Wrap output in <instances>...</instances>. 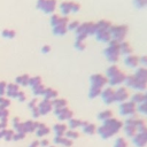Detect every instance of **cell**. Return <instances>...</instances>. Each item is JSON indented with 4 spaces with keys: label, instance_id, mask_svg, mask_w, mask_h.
<instances>
[{
    "label": "cell",
    "instance_id": "cell-1",
    "mask_svg": "<svg viewBox=\"0 0 147 147\" xmlns=\"http://www.w3.org/2000/svg\"><path fill=\"white\" fill-rule=\"evenodd\" d=\"M123 124L124 123L121 119H118L116 117H111V118L102 122V124L96 129V133H99V136L102 139H109L123 129Z\"/></svg>",
    "mask_w": 147,
    "mask_h": 147
},
{
    "label": "cell",
    "instance_id": "cell-2",
    "mask_svg": "<svg viewBox=\"0 0 147 147\" xmlns=\"http://www.w3.org/2000/svg\"><path fill=\"white\" fill-rule=\"evenodd\" d=\"M119 42L111 39L108 44H107V47L105 48L103 51V55L107 59L108 62H110L111 64H116L118 61H119V56H121V53H119Z\"/></svg>",
    "mask_w": 147,
    "mask_h": 147
},
{
    "label": "cell",
    "instance_id": "cell-3",
    "mask_svg": "<svg viewBox=\"0 0 147 147\" xmlns=\"http://www.w3.org/2000/svg\"><path fill=\"white\" fill-rule=\"evenodd\" d=\"M96 31V26L94 22H84L80 23L78 29L75 31L76 33V39H83L86 40V38L88 36H94Z\"/></svg>",
    "mask_w": 147,
    "mask_h": 147
},
{
    "label": "cell",
    "instance_id": "cell-4",
    "mask_svg": "<svg viewBox=\"0 0 147 147\" xmlns=\"http://www.w3.org/2000/svg\"><path fill=\"white\" fill-rule=\"evenodd\" d=\"M109 31L111 39L121 42L123 40H126V36L129 33V26L126 24H113Z\"/></svg>",
    "mask_w": 147,
    "mask_h": 147
},
{
    "label": "cell",
    "instance_id": "cell-5",
    "mask_svg": "<svg viewBox=\"0 0 147 147\" xmlns=\"http://www.w3.org/2000/svg\"><path fill=\"white\" fill-rule=\"evenodd\" d=\"M125 86L129 88H133L134 91H139V92H146L147 91V84L141 82L140 79L136 78L133 74L131 75H126L125 82H124Z\"/></svg>",
    "mask_w": 147,
    "mask_h": 147
},
{
    "label": "cell",
    "instance_id": "cell-6",
    "mask_svg": "<svg viewBox=\"0 0 147 147\" xmlns=\"http://www.w3.org/2000/svg\"><path fill=\"white\" fill-rule=\"evenodd\" d=\"M118 113H119V115H122L124 117H130V116L137 115L138 109H137V106L132 101L127 100V101H124V102L119 103V106H118Z\"/></svg>",
    "mask_w": 147,
    "mask_h": 147
},
{
    "label": "cell",
    "instance_id": "cell-7",
    "mask_svg": "<svg viewBox=\"0 0 147 147\" xmlns=\"http://www.w3.org/2000/svg\"><path fill=\"white\" fill-rule=\"evenodd\" d=\"M79 9H80V5L74 1H65L60 5V10L62 16H67L70 13H77Z\"/></svg>",
    "mask_w": 147,
    "mask_h": 147
},
{
    "label": "cell",
    "instance_id": "cell-8",
    "mask_svg": "<svg viewBox=\"0 0 147 147\" xmlns=\"http://www.w3.org/2000/svg\"><path fill=\"white\" fill-rule=\"evenodd\" d=\"M37 8L46 14H52L56 8V0H38Z\"/></svg>",
    "mask_w": 147,
    "mask_h": 147
},
{
    "label": "cell",
    "instance_id": "cell-9",
    "mask_svg": "<svg viewBox=\"0 0 147 147\" xmlns=\"http://www.w3.org/2000/svg\"><path fill=\"white\" fill-rule=\"evenodd\" d=\"M129 99H130V92L125 85H121L119 87L115 88V102L122 103L124 101H127Z\"/></svg>",
    "mask_w": 147,
    "mask_h": 147
},
{
    "label": "cell",
    "instance_id": "cell-10",
    "mask_svg": "<svg viewBox=\"0 0 147 147\" xmlns=\"http://www.w3.org/2000/svg\"><path fill=\"white\" fill-rule=\"evenodd\" d=\"M101 99L106 105H111L115 102V88L111 86H106L101 91Z\"/></svg>",
    "mask_w": 147,
    "mask_h": 147
},
{
    "label": "cell",
    "instance_id": "cell-11",
    "mask_svg": "<svg viewBox=\"0 0 147 147\" xmlns=\"http://www.w3.org/2000/svg\"><path fill=\"white\" fill-rule=\"evenodd\" d=\"M90 82L92 86H98V87H106L108 85V79L106 77V75L103 74H93L90 77Z\"/></svg>",
    "mask_w": 147,
    "mask_h": 147
},
{
    "label": "cell",
    "instance_id": "cell-12",
    "mask_svg": "<svg viewBox=\"0 0 147 147\" xmlns=\"http://www.w3.org/2000/svg\"><path fill=\"white\" fill-rule=\"evenodd\" d=\"M125 78H126V74L121 69L116 75H114L113 77L107 78V79H108L109 86L114 87V86H121V85H123L124 82H125Z\"/></svg>",
    "mask_w": 147,
    "mask_h": 147
},
{
    "label": "cell",
    "instance_id": "cell-13",
    "mask_svg": "<svg viewBox=\"0 0 147 147\" xmlns=\"http://www.w3.org/2000/svg\"><path fill=\"white\" fill-rule=\"evenodd\" d=\"M124 64L127 67V68H131V69H137L140 64H139V56L136 55V54H129L126 56H124Z\"/></svg>",
    "mask_w": 147,
    "mask_h": 147
},
{
    "label": "cell",
    "instance_id": "cell-14",
    "mask_svg": "<svg viewBox=\"0 0 147 147\" xmlns=\"http://www.w3.org/2000/svg\"><path fill=\"white\" fill-rule=\"evenodd\" d=\"M94 37L98 41L105 42V44H108L111 40V36H110L109 30H96L94 33Z\"/></svg>",
    "mask_w": 147,
    "mask_h": 147
},
{
    "label": "cell",
    "instance_id": "cell-15",
    "mask_svg": "<svg viewBox=\"0 0 147 147\" xmlns=\"http://www.w3.org/2000/svg\"><path fill=\"white\" fill-rule=\"evenodd\" d=\"M55 115L57 116V118L60 121H69L70 118L74 117V113L68 108V107H64L62 109H57V110H54Z\"/></svg>",
    "mask_w": 147,
    "mask_h": 147
},
{
    "label": "cell",
    "instance_id": "cell-16",
    "mask_svg": "<svg viewBox=\"0 0 147 147\" xmlns=\"http://www.w3.org/2000/svg\"><path fill=\"white\" fill-rule=\"evenodd\" d=\"M37 107H38V109H39V113H40V115H46V114L51 113V111H52V109H53V106H52V101H49V100H46V99H44L41 102H39Z\"/></svg>",
    "mask_w": 147,
    "mask_h": 147
},
{
    "label": "cell",
    "instance_id": "cell-17",
    "mask_svg": "<svg viewBox=\"0 0 147 147\" xmlns=\"http://www.w3.org/2000/svg\"><path fill=\"white\" fill-rule=\"evenodd\" d=\"M118 47H119V53H121V55L126 56V55L133 53V47H132V45H131L127 40H123V41H121Z\"/></svg>",
    "mask_w": 147,
    "mask_h": 147
},
{
    "label": "cell",
    "instance_id": "cell-18",
    "mask_svg": "<svg viewBox=\"0 0 147 147\" xmlns=\"http://www.w3.org/2000/svg\"><path fill=\"white\" fill-rule=\"evenodd\" d=\"M134 77L140 79L141 82L146 83L147 84V68L146 67H141L139 65L137 69H134V72H133Z\"/></svg>",
    "mask_w": 147,
    "mask_h": 147
},
{
    "label": "cell",
    "instance_id": "cell-19",
    "mask_svg": "<svg viewBox=\"0 0 147 147\" xmlns=\"http://www.w3.org/2000/svg\"><path fill=\"white\" fill-rule=\"evenodd\" d=\"M131 139L136 147H146L147 146V139L144 136H141L139 132H137Z\"/></svg>",
    "mask_w": 147,
    "mask_h": 147
},
{
    "label": "cell",
    "instance_id": "cell-20",
    "mask_svg": "<svg viewBox=\"0 0 147 147\" xmlns=\"http://www.w3.org/2000/svg\"><path fill=\"white\" fill-rule=\"evenodd\" d=\"M69 23V20L67 16H60L57 14H53L51 16V24L53 26H56L59 24H68Z\"/></svg>",
    "mask_w": 147,
    "mask_h": 147
},
{
    "label": "cell",
    "instance_id": "cell-21",
    "mask_svg": "<svg viewBox=\"0 0 147 147\" xmlns=\"http://www.w3.org/2000/svg\"><path fill=\"white\" fill-rule=\"evenodd\" d=\"M130 101H132L136 106H139L140 103H142L145 101V92H139V91H136L132 95H130Z\"/></svg>",
    "mask_w": 147,
    "mask_h": 147
},
{
    "label": "cell",
    "instance_id": "cell-22",
    "mask_svg": "<svg viewBox=\"0 0 147 147\" xmlns=\"http://www.w3.org/2000/svg\"><path fill=\"white\" fill-rule=\"evenodd\" d=\"M82 129H83V132H84V133L91 136V134L96 133V129H98V127H96L95 124L90 123V122H87V121H84V122H83V126H82Z\"/></svg>",
    "mask_w": 147,
    "mask_h": 147
},
{
    "label": "cell",
    "instance_id": "cell-23",
    "mask_svg": "<svg viewBox=\"0 0 147 147\" xmlns=\"http://www.w3.org/2000/svg\"><path fill=\"white\" fill-rule=\"evenodd\" d=\"M54 142L57 144V145L64 146V147H70L72 145V140L67 138L65 136H55L54 137Z\"/></svg>",
    "mask_w": 147,
    "mask_h": 147
},
{
    "label": "cell",
    "instance_id": "cell-24",
    "mask_svg": "<svg viewBox=\"0 0 147 147\" xmlns=\"http://www.w3.org/2000/svg\"><path fill=\"white\" fill-rule=\"evenodd\" d=\"M113 23L108 20H100L98 22H95V26L96 30H110Z\"/></svg>",
    "mask_w": 147,
    "mask_h": 147
},
{
    "label": "cell",
    "instance_id": "cell-25",
    "mask_svg": "<svg viewBox=\"0 0 147 147\" xmlns=\"http://www.w3.org/2000/svg\"><path fill=\"white\" fill-rule=\"evenodd\" d=\"M44 98L46 100H49V101H53L54 99L57 98V92L55 90H53L52 87H46L45 91H44Z\"/></svg>",
    "mask_w": 147,
    "mask_h": 147
},
{
    "label": "cell",
    "instance_id": "cell-26",
    "mask_svg": "<svg viewBox=\"0 0 147 147\" xmlns=\"http://www.w3.org/2000/svg\"><path fill=\"white\" fill-rule=\"evenodd\" d=\"M49 131H51V129L48 126H46L44 123H38V126L36 129V134L38 137H44V136L48 134Z\"/></svg>",
    "mask_w": 147,
    "mask_h": 147
},
{
    "label": "cell",
    "instance_id": "cell-27",
    "mask_svg": "<svg viewBox=\"0 0 147 147\" xmlns=\"http://www.w3.org/2000/svg\"><path fill=\"white\" fill-rule=\"evenodd\" d=\"M111 117H114V113H113L111 109H103L98 114V118L102 122H105V121H107Z\"/></svg>",
    "mask_w": 147,
    "mask_h": 147
},
{
    "label": "cell",
    "instance_id": "cell-28",
    "mask_svg": "<svg viewBox=\"0 0 147 147\" xmlns=\"http://www.w3.org/2000/svg\"><path fill=\"white\" fill-rule=\"evenodd\" d=\"M123 131H124L125 136L129 138H132L138 132V130L133 125H130V124H123Z\"/></svg>",
    "mask_w": 147,
    "mask_h": 147
},
{
    "label": "cell",
    "instance_id": "cell-29",
    "mask_svg": "<svg viewBox=\"0 0 147 147\" xmlns=\"http://www.w3.org/2000/svg\"><path fill=\"white\" fill-rule=\"evenodd\" d=\"M52 106H53V109L54 110H57V109H62L64 107H67V100L64 99H60V98H56L52 101Z\"/></svg>",
    "mask_w": 147,
    "mask_h": 147
},
{
    "label": "cell",
    "instance_id": "cell-30",
    "mask_svg": "<svg viewBox=\"0 0 147 147\" xmlns=\"http://www.w3.org/2000/svg\"><path fill=\"white\" fill-rule=\"evenodd\" d=\"M53 130H54V132H55V136H64L68 129H67V125H65V124H63V123H57V124L54 125Z\"/></svg>",
    "mask_w": 147,
    "mask_h": 147
},
{
    "label": "cell",
    "instance_id": "cell-31",
    "mask_svg": "<svg viewBox=\"0 0 147 147\" xmlns=\"http://www.w3.org/2000/svg\"><path fill=\"white\" fill-rule=\"evenodd\" d=\"M6 91H7V94L9 96L16 98L17 96V93L20 92V88H18V85H16V84H9L6 87Z\"/></svg>",
    "mask_w": 147,
    "mask_h": 147
},
{
    "label": "cell",
    "instance_id": "cell-32",
    "mask_svg": "<svg viewBox=\"0 0 147 147\" xmlns=\"http://www.w3.org/2000/svg\"><path fill=\"white\" fill-rule=\"evenodd\" d=\"M83 122L84 121H82V119H78V118H70L69 121H68V126H69V129H71V130H76L77 127H82L83 126Z\"/></svg>",
    "mask_w": 147,
    "mask_h": 147
},
{
    "label": "cell",
    "instance_id": "cell-33",
    "mask_svg": "<svg viewBox=\"0 0 147 147\" xmlns=\"http://www.w3.org/2000/svg\"><path fill=\"white\" fill-rule=\"evenodd\" d=\"M68 24H59L56 26H53V32L54 34H57V36H63L67 33L68 31V28H67Z\"/></svg>",
    "mask_w": 147,
    "mask_h": 147
},
{
    "label": "cell",
    "instance_id": "cell-34",
    "mask_svg": "<svg viewBox=\"0 0 147 147\" xmlns=\"http://www.w3.org/2000/svg\"><path fill=\"white\" fill-rule=\"evenodd\" d=\"M119 70H121V68H119L117 64H110V65L107 68V70H106V77H107V78H110V77H113L114 75H116Z\"/></svg>",
    "mask_w": 147,
    "mask_h": 147
},
{
    "label": "cell",
    "instance_id": "cell-35",
    "mask_svg": "<svg viewBox=\"0 0 147 147\" xmlns=\"http://www.w3.org/2000/svg\"><path fill=\"white\" fill-rule=\"evenodd\" d=\"M101 91H102V88H101V87L92 86V85H91V86H90V90H88V96H90L91 99H95V98L100 96Z\"/></svg>",
    "mask_w": 147,
    "mask_h": 147
},
{
    "label": "cell",
    "instance_id": "cell-36",
    "mask_svg": "<svg viewBox=\"0 0 147 147\" xmlns=\"http://www.w3.org/2000/svg\"><path fill=\"white\" fill-rule=\"evenodd\" d=\"M23 124H24L25 133L26 132H33V131H36V129L38 126V123L37 122H32V121H28V122H25Z\"/></svg>",
    "mask_w": 147,
    "mask_h": 147
},
{
    "label": "cell",
    "instance_id": "cell-37",
    "mask_svg": "<svg viewBox=\"0 0 147 147\" xmlns=\"http://www.w3.org/2000/svg\"><path fill=\"white\" fill-rule=\"evenodd\" d=\"M127 140L124 137H117L114 142V147H127Z\"/></svg>",
    "mask_w": 147,
    "mask_h": 147
},
{
    "label": "cell",
    "instance_id": "cell-38",
    "mask_svg": "<svg viewBox=\"0 0 147 147\" xmlns=\"http://www.w3.org/2000/svg\"><path fill=\"white\" fill-rule=\"evenodd\" d=\"M64 136H65L67 138L74 140V139H77V138L79 137V132H78L77 130H71V129H69V130H67V132H65Z\"/></svg>",
    "mask_w": 147,
    "mask_h": 147
},
{
    "label": "cell",
    "instance_id": "cell-39",
    "mask_svg": "<svg viewBox=\"0 0 147 147\" xmlns=\"http://www.w3.org/2000/svg\"><path fill=\"white\" fill-rule=\"evenodd\" d=\"M75 48L78 51H84L86 48V41L83 39H76L75 41Z\"/></svg>",
    "mask_w": 147,
    "mask_h": 147
},
{
    "label": "cell",
    "instance_id": "cell-40",
    "mask_svg": "<svg viewBox=\"0 0 147 147\" xmlns=\"http://www.w3.org/2000/svg\"><path fill=\"white\" fill-rule=\"evenodd\" d=\"M29 79H30V77H29L28 75H23V76L17 77L16 83H17V84H20V85L25 86V85H29Z\"/></svg>",
    "mask_w": 147,
    "mask_h": 147
},
{
    "label": "cell",
    "instance_id": "cell-41",
    "mask_svg": "<svg viewBox=\"0 0 147 147\" xmlns=\"http://www.w3.org/2000/svg\"><path fill=\"white\" fill-rule=\"evenodd\" d=\"M45 88H46V87H44V85H42V84H40V85H37V86L32 87V92H33V94H34V95H42V94H44Z\"/></svg>",
    "mask_w": 147,
    "mask_h": 147
},
{
    "label": "cell",
    "instance_id": "cell-42",
    "mask_svg": "<svg viewBox=\"0 0 147 147\" xmlns=\"http://www.w3.org/2000/svg\"><path fill=\"white\" fill-rule=\"evenodd\" d=\"M133 5L138 9L147 8V0H133Z\"/></svg>",
    "mask_w": 147,
    "mask_h": 147
},
{
    "label": "cell",
    "instance_id": "cell-43",
    "mask_svg": "<svg viewBox=\"0 0 147 147\" xmlns=\"http://www.w3.org/2000/svg\"><path fill=\"white\" fill-rule=\"evenodd\" d=\"M40 84H41V78L40 77H31L29 79V85L31 87H34V86L40 85Z\"/></svg>",
    "mask_w": 147,
    "mask_h": 147
},
{
    "label": "cell",
    "instance_id": "cell-44",
    "mask_svg": "<svg viewBox=\"0 0 147 147\" xmlns=\"http://www.w3.org/2000/svg\"><path fill=\"white\" fill-rule=\"evenodd\" d=\"M138 113H141L144 115H147V100H145L142 103H140L139 106H137Z\"/></svg>",
    "mask_w": 147,
    "mask_h": 147
},
{
    "label": "cell",
    "instance_id": "cell-45",
    "mask_svg": "<svg viewBox=\"0 0 147 147\" xmlns=\"http://www.w3.org/2000/svg\"><path fill=\"white\" fill-rule=\"evenodd\" d=\"M79 24H80V23H79L78 21H72V22H69V23H68L67 28H68V30H70V31H76V30L78 29Z\"/></svg>",
    "mask_w": 147,
    "mask_h": 147
},
{
    "label": "cell",
    "instance_id": "cell-46",
    "mask_svg": "<svg viewBox=\"0 0 147 147\" xmlns=\"http://www.w3.org/2000/svg\"><path fill=\"white\" fill-rule=\"evenodd\" d=\"M2 36L5 38H13L15 36V31L14 30H3L2 31Z\"/></svg>",
    "mask_w": 147,
    "mask_h": 147
},
{
    "label": "cell",
    "instance_id": "cell-47",
    "mask_svg": "<svg viewBox=\"0 0 147 147\" xmlns=\"http://www.w3.org/2000/svg\"><path fill=\"white\" fill-rule=\"evenodd\" d=\"M139 64H140L141 67H146V68H147V55L139 56Z\"/></svg>",
    "mask_w": 147,
    "mask_h": 147
},
{
    "label": "cell",
    "instance_id": "cell-48",
    "mask_svg": "<svg viewBox=\"0 0 147 147\" xmlns=\"http://www.w3.org/2000/svg\"><path fill=\"white\" fill-rule=\"evenodd\" d=\"M14 133H15V132H14L13 130H9V131L6 130V133H5V137H3V138H5L6 140H11L13 137H14Z\"/></svg>",
    "mask_w": 147,
    "mask_h": 147
},
{
    "label": "cell",
    "instance_id": "cell-49",
    "mask_svg": "<svg viewBox=\"0 0 147 147\" xmlns=\"http://www.w3.org/2000/svg\"><path fill=\"white\" fill-rule=\"evenodd\" d=\"M24 137H25V133H23V132H16V133H14L13 139L14 140H20V139H23Z\"/></svg>",
    "mask_w": 147,
    "mask_h": 147
},
{
    "label": "cell",
    "instance_id": "cell-50",
    "mask_svg": "<svg viewBox=\"0 0 147 147\" xmlns=\"http://www.w3.org/2000/svg\"><path fill=\"white\" fill-rule=\"evenodd\" d=\"M7 115H8L7 109H6V108H0V119L7 118Z\"/></svg>",
    "mask_w": 147,
    "mask_h": 147
},
{
    "label": "cell",
    "instance_id": "cell-51",
    "mask_svg": "<svg viewBox=\"0 0 147 147\" xmlns=\"http://www.w3.org/2000/svg\"><path fill=\"white\" fill-rule=\"evenodd\" d=\"M138 132H139L141 136H144V137L147 139V125H145V126H142L141 129H139V130H138Z\"/></svg>",
    "mask_w": 147,
    "mask_h": 147
},
{
    "label": "cell",
    "instance_id": "cell-52",
    "mask_svg": "<svg viewBox=\"0 0 147 147\" xmlns=\"http://www.w3.org/2000/svg\"><path fill=\"white\" fill-rule=\"evenodd\" d=\"M5 91H6V83L0 82V96L5 94Z\"/></svg>",
    "mask_w": 147,
    "mask_h": 147
},
{
    "label": "cell",
    "instance_id": "cell-53",
    "mask_svg": "<svg viewBox=\"0 0 147 147\" xmlns=\"http://www.w3.org/2000/svg\"><path fill=\"white\" fill-rule=\"evenodd\" d=\"M16 98H17L20 101H24V100L26 99V98H25V93L22 92V91H20V92L17 93V96H16Z\"/></svg>",
    "mask_w": 147,
    "mask_h": 147
},
{
    "label": "cell",
    "instance_id": "cell-54",
    "mask_svg": "<svg viewBox=\"0 0 147 147\" xmlns=\"http://www.w3.org/2000/svg\"><path fill=\"white\" fill-rule=\"evenodd\" d=\"M37 107V99H32L30 102H29V108L30 109H33Z\"/></svg>",
    "mask_w": 147,
    "mask_h": 147
},
{
    "label": "cell",
    "instance_id": "cell-55",
    "mask_svg": "<svg viewBox=\"0 0 147 147\" xmlns=\"http://www.w3.org/2000/svg\"><path fill=\"white\" fill-rule=\"evenodd\" d=\"M31 111H32V116H33V117H39V116H40V113H39L38 107H36V108L31 109Z\"/></svg>",
    "mask_w": 147,
    "mask_h": 147
},
{
    "label": "cell",
    "instance_id": "cell-56",
    "mask_svg": "<svg viewBox=\"0 0 147 147\" xmlns=\"http://www.w3.org/2000/svg\"><path fill=\"white\" fill-rule=\"evenodd\" d=\"M39 146H41V147H48L49 146V141L47 139H42L41 141H39Z\"/></svg>",
    "mask_w": 147,
    "mask_h": 147
},
{
    "label": "cell",
    "instance_id": "cell-57",
    "mask_svg": "<svg viewBox=\"0 0 147 147\" xmlns=\"http://www.w3.org/2000/svg\"><path fill=\"white\" fill-rule=\"evenodd\" d=\"M41 52L45 54V53H49L51 52V46L49 45H44L42 47H41Z\"/></svg>",
    "mask_w": 147,
    "mask_h": 147
},
{
    "label": "cell",
    "instance_id": "cell-58",
    "mask_svg": "<svg viewBox=\"0 0 147 147\" xmlns=\"http://www.w3.org/2000/svg\"><path fill=\"white\" fill-rule=\"evenodd\" d=\"M38 146H39V141L34 140V141H32V144H31L29 147H38Z\"/></svg>",
    "mask_w": 147,
    "mask_h": 147
},
{
    "label": "cell",
    "instance_id": "cell-59",
    "mask_svg": "<svg viewBox=\"0 0 147 147\" xmlns=\"http://www.w3.org/2000/svg\"><path fill=\"white\" fill-rule=\"evenodd\" d=\"M145 100H147V91L145 92Z\"/></svg>",
    "mask_w": 147,
    "mask_h": 147
},
{
    "label": "cell",
    "instance_id": "cell-60",
    "mask_svg": "<svg viewBox=\"0 0 147 147\" xmlns=\"http://www.w3.org/2000/svg\"><path fill=\"white\" fill-rule=\"evenodd\" d=\"M48 147H55V146H53V145H49V146H48Z\"/></svg>",
    "mask_w": 147,
    "mask_h": 147
}]
</instances>
